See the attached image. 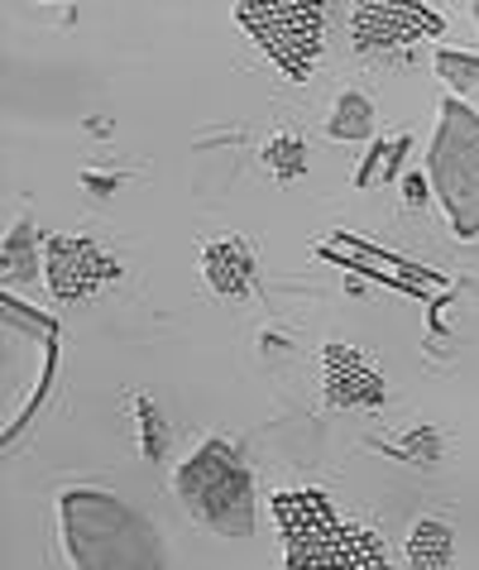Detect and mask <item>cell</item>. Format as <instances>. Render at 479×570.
I'll list each match as a JSON object with an SVG mask.
<instances>
[{
  "mask_svg": "<svg viewBox=\"0 0 479 570\" xmlns=\"http://www.w3.org/2000/svg\"><path fill=\"white\" fill-rule=\"evenodd\" d=\"M403 193H408L412 207H418V202H422V183H418V178H408V183H403Z\"/></svg>",
  "mask_w": 479,
  "mask_h": 570,
  "instance_id": "cell-14",
  "label": "cell"
},
{
  "mask_svg": "<svg viewBox=\"0 0 479 570\" xmlns=\"http://www.w3.org/2000/svg\"><path fill=\"white\" fill-rule=\"evenodd\" d=\"M441 183L446 212H456L460 235L479 230V120L466 116V106H446V130L431 154Z\"/></svg>",
  "mask_w": 479,
  "mask_h": 570,
  "instance_id": "cell-2",
  "label": "cell"
},
{
  "mask_svg": "<svg viewBox=\"0 0 479 570\" xmlns=\"http://www.w3.org/2000/svg\"><path fill=\"white\" fill-rule=\"evenodd\" d=\"M322 6H240V24L287 77H307L322 49Z\"/></svg>",
  "mask_w": 479,
  "mask_h": 570,
  "instance_id": "cell-3",
  "label": "cell"
},
{
  "mask_svg": "<svg viewBox=\"0 0 479 570\" xmlns=\"http://www.w3.org/2000/svg\"><path fill=\"white\" fill-rule=\"evenodd\" d=\"M326 393L331 403H379L383 399V379L370 360H364L360 351H350V345H326Z\"/></svg>",
  "mask_w": 479,
  "mask_h": 570,
  "instance_id": "cell-7",
  "label": "cell"
},
{
  "mask_svg": "<svg viewBox=\"0 0 479 570\" xmlns=\"http://www.w3.org/2000/svg\"><path fill=\"white\" fill-rule=\"evenodd\" d=\"M437 68L446 82H456V87H470L475 77H479V58H460V53H441L437 58Z\"/></svg>",
  "mask_w": 479,
  "mask_h": 570,
  "instance_id": "cell-11",
  "label": "cell"
},
{
  "mask_svg": "<svg viewBox=\"0 0 479 570\" xmlns=\"http://www.w3.org/2000/svg\"><path fill=\"white\" fill-rule=\"evenodd\" d=\"M408 557L418 570H441L446 561H451V532H446L441 522H422L408 542Z\"/></svg>",
  "mask_w": 479,
  "mask_h": 570,
  "instance_id": "cell-9",
  "label": "cell"
},
{
  "mask_svg": "<svg viewBox=\"0 0 479 570\" xmlns=\"http://www.w3.org/2000/svg\"><path fill=\"white\" fill-rule=\"evenodd\" d=\"M178 489L187 494L192 513L206 518L221 532H245L250 528V494H245V474L231 461V446L212 441L197 461L178 474Z\"/></svg>",
  "mask_w": 479,
  "mask_h": 570,
  "instance_id": "cell-4",
  "label": "cell"
},
{
  "mask_svg": "<svg viewBox=\"0 0 479 570\" xmlns=\"http://www.w3.org/2000/svg\"><path fill=\"white\" fill-rule=\"evenodd\" d=\"M370 125H374L370 101H364V97H345L341 110H335V120H331V135H341V139H364V135H370Z\"/></svg>",
  "mask_w": 479,
  "mask_h": 570,
  "instance_id": "cell-10",
  "label": "cell"
},
{
  "mask_svg": "<svg viewBox=\"0 0 479 570\" xmlns=\"http://www.w3.org/2000/svg\"><path fill=\"white\" fill-rule=\"evenodd\" d=\"M268 158H274V164H278L283 178H293V173L302 168V139H278V145L268 149Z\"/></svg>",
  "mask_w": 479,
  "mask_h": 570,
  "instance_id": "cell-12",
  "label": "cell"
},
{
  "mask_svg": "<svg viewBox=\"0 0 479 570\" xmlns=\"http://www.w3.org/2000/svg\"><path fill=\"white\" fill-rule=\"evenodd\" d=\"M202 268H206V278H212V288H216V293H226V297L250 293V283H254V259H250V249H245V245H235V240L206 249Z\"/></svg>",
  "mask_w": 479,
  "mask_h": 570,
  "instance_id": "cell-8",
  "label": "cell"
},
{
  "mask_svg": "<svg viewBox=\"0 0 479 570\" xmlns=\"http://www.w3.org/2000/svg\"><path fill=\"white\" fill-rule=\"evenodd\" d=\"M48 278H53V293L62 303H82L87 293H96V283L116 278V264L87 240H53L48 245Z\"/></svg>",
  "mask_w": 479,
  "mask_h": 570,
  "instance_id": "cell-5",
  "label": "cell"
},
{
  "mask_svg": "<svg viewBox=\"0 0 479 570\" xmlns=\"http://www.w3.org/2000/svg\"><path fill=\"white\" fill-rule=\"evenodd\" d=\"M139 413H144V422H149V455H158L164 451V426H158V417L149 413V407H139Z\"/></svg>",
  "mask_w": 479,
  "mask_h": 570,
  "instance_id": "cell-13",
  "label": "cell"
},
{
  "mask_svg": "<svg viewBox=\"0 0 479 570\" xmlns=\"http://www.w3.org/2000/svg\"><path fill=\"white\" fill-rule=\"evenodd\" d=\"M274 518L283 528L293 570H389V551L379 537L335 522V509L322 489L274 494Z\"/></svg>",
  "mask_w": 479,
  "mask_h": 570,
  "instance_id": "cell-1",
  "label": "cell"
},
{
  "mask_svg": "<svg viewBox=\"0 0 479 570\" xmlns=\"http://www.w3.org/2000/svg\"><path fill=\"white\" fill-rule=\"evenodd\" d=\"M360 43H412L418 35H441V20L422 6H355Z\"/></svg>",
  "mask_w": 479,
  "mask_h": 570,
  "instance_id": "cell-6",
  "label": "cell"
}]
</instances>
